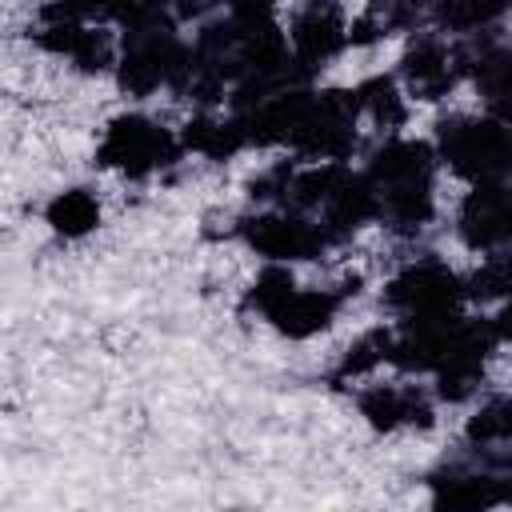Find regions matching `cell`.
Instances as JSON below:
<instances>
[{
  "instance_id": "obj_15",
  "label": "cell",
  "mask_w": 512,
  "mask_h": 512,
  "mask_svg": "<svg viewBox=\"0 0 512 512\" xmlns=\"http://www.w3.org/2000/svg\"><path fill=\"white\" fill-rule=\"evenodd\" d=\"M460 444L468 452L512 448V388H484L460 420Z\"/></svg>"
},
{
  "instance_id": "obj_6",
  "label": "cell",
  "mask_w": 512,
  "mask_h": 512,
  "mask_svg": "<svg viewBox=\"0 0 512 512\" xmlns=\"http://www.w3.org/2000/svg\"><path fill=\"white\" fill-rule=\"evenodd\" d=\"M236 244L252 252L256 260H276V264H296V268L316 264L336 248V240L312 212H300L288 204L244 208Z\"/></svg>"
},
{
  "instance_id": "obj_16",
  "label": "cell",
  "mask_w": 512,
  "mask_h": 512,
  "mask_svg": "<svg viewBox=\"0 0 512 512\" xmlns=\"http://www.w3.org/2000/svg\"><path fill=\"white\" fill-rule=\"evenodd\" d=\"M512 20V0H432L428 24L452 40H480L504 32Z\"/></svg>"
},
{
  "instance_id": "obj_1",
  "label": "cell",
  "mask_w": 512,
  "mask_h": 512,
  "mask_svg": "<svg viewBox=\"0 0 512 512\" xmlns=\"http://www.w3.org/2000/svg\"><path fill=\"white\" fill-rule=\"evenodd\" d=\"M180 160H188L180 124H168L148 108L112 112L92 144V164L124 184H148L172 172Z\"/></svg>"
},
{
  "instance_id": "obj_13",
  "label": "cell",
  "mask_w": 512,
  "mask_h": 512,
  "mask_svg": "<svg viewBox=\"0 0 512 512\" xmlns=\"http://www.w3.org/2000/svg\"><path fill=\"white\" fill-rule=\"evenodd\" d=\"M356 100H360V128H364L368 144L408 132L416 104L400 88L396 72H368L364 80H356Z\"/></svg>"
},
{
  "instance_id": "obj_10",
  "label": "cell",
  "mask_w": 512,
  "mask_h": 512,
  "mask_svg": "<svg viewBox=\"0 0 512 512\" xmlns=\"http://www.w3.org/2000/svg\"><path fill=\"white\" fill-rule=\"evenodd\" d=\"M348 304L352 300L332 280H324V284H304L300 280L264 324L288 344H312V340H320L336 328V320L344 316Z\"/></svg>"
},
{
  "instance_id": "obj_12",
  "label": "cell",
  "mask_w": 512,
  "mask_h": 512,
  "mask_svg": "<svg viewBox=\"0 0 512 512\" xmlns=\"http://www.w3.org/2000/svg\"><path fill=\"white\" fill-rule=\"evenodd\" d=\"M180 140L184 152L208 164H228L248 148V128L244 116H236L232 108H192L180 120Z\"/></svg>"
},
{
  "instance_id": "obj_11",
  "label": "cell",
  "mask_w": 512,
  "mask_h": 512,
  "mask_svg": "<svg viewBox=\"0 0 512 512\" xmlns=\"http://www.w3.org/2000/svg\"><path fill=\"white\" fill-rule=\"evenodd\" d=\"M40 220L60 244H84L104 228V192L84 180L60 184L40 204Z\"/></svg>"
},
{
  "instance_id": "obj_14",
  "label": "cell",
  "mask_w": 512,
  "mask_h": 512,
  "mask_svg": "<svg viewBox=\"0 0 512 512\" xmlns=\"http://www.w3.org/2000/svg\"><path fill=\"white\" fill-rule=\"evenodd\" d=\"M392 344H396V324H392V320H376V324L360 328V332L340 348V356H336L328 380H332L336 388H348V392H352L356 384H364V380L388 372V368H392Z\"/></svg>"
},
{
  "instance_id": "obj_4",
  "label": "cell",
  "mask_w": 512,
  "mask_h": 512,
  "mask_svg": "<svg viewBox=\"0 0 512 512\" xmlns=\"http://www.w3.org/2000/svg\"><path fill=\"white\" fill-rule=\"evenodd\" d=\"M352 408L360 424L376 436L400 432H432L440 424V400L424 376H408L388 368V376H372L352 388Z\"/></svg>"
},
{
  "instance_id": "obj_9",
  "label": "cell",
  "mask_w": 512,
  "mask_h": 512,
  "mask_svg": "<svg viewBox=\"0 0 512 512\" xmlns=\"http://www.w3.org/2000/svg\"><path fill=\"white\" fill-rule=\"evenodd\" d=\"M464 88L472 92V108L512 124V36H480L464 40Z\"/></svg>"
},
{
  "instance_id": "obj_7",
  "label": "cell",
  "mask_w": 512,
  "mask_h": 512,
  "mask_svg": "<svg viewBox=\"0 0 512 512\" xmlns=\"http://www.w3.org/2000/svg\"><path fill=\"white\" fill-rule=\"evenodd\" d=\"M284 36L300 76H320L352 48V4L348 0H284Z\"/></svg>"
},
{
  "instance_id": "obj_3",
  "label": "cell",
  "mask_w": 512,
  "mask_h": 512,
  "mask_svg": "<svg viewBox=\"0 0 512 512\" xmlns=\"http://www.w3.org/2000/svg\"><path fill=\"white\" fill-rule=\"evenodd\" d=\"M432 144L440 164L460 184L480 180H508L512 176V124L484 116L476 108L440 112L432 128Z\"/></svg>"
},
{
  "instance_id": "obj_17",
  "label": "cell",
  "mask_w": 512,
  "mask_h": 512,
  "mask_svg": "<svg viewBox=\"0 0 512 512\" xmlns=\"http://www.w3.org/2000/svg\"><path fill=\"white\" fill-rule=\"evenodd\" d=\"M484 316H488V324H492V332H496L500 348H508V344H512V296H508V300H500L496 308H488Z\"/></svg>"
},
{
  "instance_id": "obj_2",
  "label": "cell",
  "mask_w": 512,
  "mask_h": 512,
  "mask_svg": "<svg viewBox=\"0 0 512 512\" xmlns=\"http://www.w3.org/2000/svg\"><path fill=\"white\" fill-rule=\"evenodd\" d=\"M380 308L396 324H420V320L464 316L472 304L464 296V272L460 268H452L436 252H412L384 276Z\"/></svg>"
},
{
  "instance_id": "obj_8",
  "label": "cell",
  "mask_w": 512,
  "mask_h": 512,
  "mask_svg": "<svg viewBox=\"0 0 512 512\" xmlns=\"http://www.w3.org/2000/svg\"><path fill=\"white\" fill-rule=\"evenodd\" d=\"M452 236L468 256L512 248V176L464 184L452 204Z\"/></svg>"
},
{
  "instance_id": "obj_5",
  "label": "cell",
  "mask_w": 512,
  "mask_h": 512,
  "mask_svg": "<svg viewBox=\"0 0 512 512\" xmlns=\"http://www.w3.org/2000/svg\"><path fill=\"white\" fill-rule=\"evenodd\" d=\"M464 64H468L464 40H452L432 24H424L404 36L392 72L416 108H436L464 88Z\"/></svg>"
}]
</instances>
